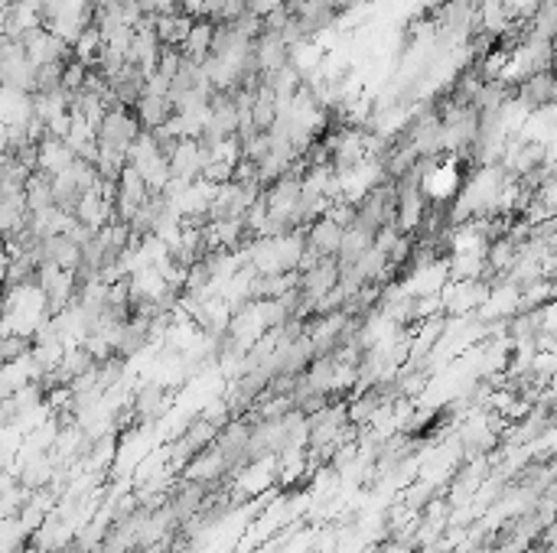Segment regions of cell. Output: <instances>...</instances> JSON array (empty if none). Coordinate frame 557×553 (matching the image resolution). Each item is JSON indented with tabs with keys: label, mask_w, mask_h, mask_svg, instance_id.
Wrapping results in <instances>:
<instances>
[{
	"label": "cell",
	"mask_w": 557,
	"mask_h": 553,
	"mask_svg": "<svg viewBox=\"0 0 557 553\" xmlns=\"http://www.w3.org/2000/svg\"><path fill=\"white\" fill-rule=\"evenodd\" d=\"M141 121L134 118V111L128 108H112L104 111V118L95 127V147L98 150H114V153H128L131 143L141 137Z\"/></svg>",
	"instance_id": "1"
},
{
	"label": "cell",
	"mask_w": 557,
	"mask_h": 553,
	"mask_svg": "<svg viewBox=\"0 0 557 553\" xmlns=\"http://www.w3.org/2000/svg\"><path fill=\"white\" fill-rule=\"evenodd\" d=\"M277 7H284V0H244V11H251L254 17H267Z\"/></svg>",
	"instance_id": "4"
},
{
	"label": "cell",
	"mask_w": 557,
	"mask_h": 553,
	"mask_svg": "<svg viewBox=\"0 0 557 553\" xmlns=\"http://www.w3.org/2000/svg\"><path fill=\"white\" fill-rule=\"evenodd\" d=\"M343 232L345 228H339L336 221L329 219H320L310 221V228L304 232V248L306 251L320 254V257H336V251H339V242H343Z\"/></svg>",
	"instance_id": "2"
},
{
	"label": "cell",
	"mask_w": 557,
	"mask_h": 553,
	"mask_svg": "<svg viewBox=\"0 0 557 553\" xmlns=\"http://www.w3.org/2000/svg\"><path fill=\"white\" fill-rule=\"evenodd\" d=\"M131 111L134 118L141 121L143 131H153V127H160V124H166L173 118L170 95H141Z\"/></svg>",
	"instance_id": "3"
}]
</instances>
